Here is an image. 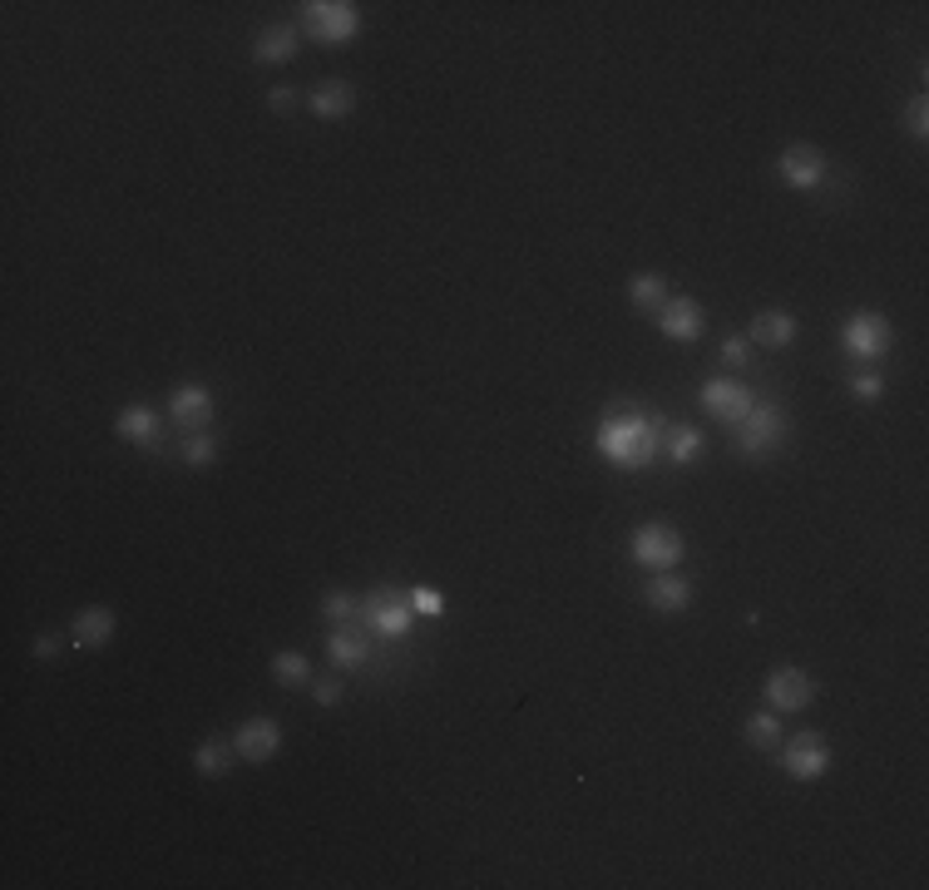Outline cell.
Segmentation results:
<instances>
[{"label": "cell", "instance_id": "cell-1", "mask_svg": "<svg viewBox=\"0 0 929 890\" xmlns=\"http://www.w3.org/2000/svg\"><path fill=\"white\" fill-rule=\"evenodd\" d=\"M599 455L623 471H643L662 455V420L643 411H619L599 426Z\"/></svg>", "mask_w": 929, "mask_h": 890}, {"label": "cell", "instance_id": "cell-2", "mask_svg": "<svg viewBox=\"0 0 929 890\" xmlns=\"http://www.w3.org/2000/svg\"><path fill=\"white\" fill-rule=\"evenodd\" d=\"M302 25H307V35L317 45H346L362 31V11L352 0H307L302 5Z\"/></svg>", "mask_w": 929, "mask_h": 890}, {"label": "cell", "instance_id": "cell-3", "mask_svg": "<svg viewBox=\"0 0 929 890\" xmlns=\"http://www.w3.org/2000/svg\"><path fill=\"white\" fill-rule=\"evenodd\" d=\"M841 346L860 366H876V362H885L890 346H895V327H890L880 312H855L851 322H845V332H841Z\"/></svg>", "mask_w": 929, "mask_h": 890}, {"label": "cell", "instance_id": "cell-4", "mask_svg": "<svg viewBox=\"0 0 929 890\" xmlns=\"http://www.w3.org/2000/svg\"><path fill=\"white\" fill-rule=\"evenodd\" d=\"M411 594L401 589H376L371 599L362 604V613L356 619L366 623V633H376V638H406L411 633Z\"/></svg>", "mask_w": 929, "mask_h": 890}, {"label": "cell", "instance_id": "cell-5", "mask_svg": "<svg viewBox=\"0 0 929 890\" xmlns=\"http://www.w3.org/2000/svg\"><path fill=\"white\" fill-rule=\"evenodd\" d=\"M786 416H781L771 401H751V411L737 420V451L742 455H767L771 446L786 440Z\"/></svg>", "mask_w": 929, "mask_h": 890}, {"label": "cell", "instance_id": "cell-6", "mask_svg": "<svg viewBox=\"0 0 929 890\" xmlns=\"http://www.w3.org/2000/svg\"><path fill=\"white\" fill-rule=\"evenodd\" d=\"M633 559H638L648 574H662V569L683 564V535H677L673 525H638V535H633Z\"/></svg>", "mask_w": 929, "mask_h": 890}, {"label": "cell", "instance_id": "cell-7", "mask_svg": "<svg viewBox=\"0 0 929 890\" xmlns=\"http://www.w3.org/2000/svg\"><path fill=\"white\" fill-rule=\"evenodd\" d=\"M781 767H786L796 782H816V777L831 772V747H826L821 732H796V737L781 747Z\"/></svg>", "mask_w": 929, "mask_h": 890}, {"label": "cell", "instance_id": "cell-8", "mask_svg": "<svg viewBox=\"0 0 929 890\" xmlns=\"http://www.w3.org/2000/svg\"><path fill=\"white\" fill-rule=\"evenodd\" d=\"M652 317H658V332L668 342H702V332H707V312L697 297H668Z\"/></svg>", "mask_w": 929, "mask_h": 890}, {"label": "cell", "instance_id": "cell-9", "mask_svg": "<svg viewBox=\"0 0 929 890\" xmlns=\"http://www.w3.org/2000/svg\"><path fill=\"white\" fill-rule=\"evenodd\" d=\"M767 703H771V712H806L816 703V683H811V673L806 668H777V673L767 678Z\"/></svg>", "mask_w": 929, "mask_h": 890}, {"label": "cell", "instance_id": "cell-10", "mask_svg": "<svg viewBox=\"0 0 929 890\" xmlns=\"http://www.w3.org/2000/svg\"><path fill=\"white\" fill-rule=\"evenodd\" d=\"M777 173H781V183L811 194V188H821L826 183V154L816 149V144H791V149L777 159Z\"/></svg>", "mask_w": 929, "mask_h": 890}, {"label": "cell", "instance_id": "cell-11", "mask_svg": "<svg viewBox=\"0 0 929 890\" xmlns=\"http://www.w3.org/2000/svg\"><path fill=\"white\" fill-rule=\"evenodd\" d=\"M169 416H173V426H179L183 436H193V430H208V420H213V391L198 387V381H183V387H173Z\"/></svg>", "mask_w": 929, "mask_h": 890}, {"label": "cell", "instance_id": "cell-12", "mask_svg": "<svg viewBox=\"0 0 929 890\" xmlns=\"http://www.w3.org/2000/svg\"><path fill=\"white\" fill-rule=\"evenodd\" d=\"M233 747H237V757H243V761H253V767H268V761L278 757V747H282V728L272 718H247L243 728H237Z\"/></svg>", "mask_w": 929, "mask_h": 890}, {"label": "cell", "instance_id": "cell-13", "mask_svg": "<svg viewBox=\"0 0 929 890\" xmlns=\"http://www.w3.org/2000/svg\"><path fill=\"white\" fill-rule=\"evenodd\" d=\"M751 401L757 397H751L742 381H732V376H717V381H707L702 387V406L712 411L717 420H726V426H737V420L751 411Z\"/></svg>", "mask_w": 929, "mask_h": 890}, {"label": "cell", "instance_id": "cell-14", "mask_svg": "<svg viewBox=\"0 0 929 890\" xmlns=\"http://www.w3.org/2000/svg\"><path fill=\"white\" fill-rule=\"evenodd\" d=\"M114 436L134 440V446H144V451H154V446H159V416H154L149 406H124L114 416Z\"/></svg>", "mask_w": 929, "mask_h": 890}, {"label": "cell", "instance_id": "cell-15", "mask_svg": "<svg viewBox=\"0 0 929 890\" xmlns=\"http://www.w3.org/2000/svg\"><path fill=\"white\" fill-rule=\"evenodd\" d=\"M687 599H693V584L683 580V574H673V569H662V574H652L648 580V604L662 613H683Z\"/></svg>", "mask_w": 929, "mask_h": 890}, {"label": "cell", "instance_id": "cell-16", "mask_svg": "<svg viewBox=\"0 0 929 890\" xmlns=\"http://www.w3.org/2000/svg\"><path fill=\"white\" fill-rule=\"evenodd\" d=\"M292 54H297V31H292V25H268V31L253 40L257 65H288Z\"/></svg>", "mask_w": 929, "mask_h": 890}, {"label": "cell", "instance_id": "cell-17", "mask_svg": "<svg viewBox=\"0 0 929 890\" xmlns=\"http://www.w3.org/2000/svg\"><path fill=\"white\" fill-rule=\"evenodd\" d=\"M109 638H114V613L109 609H85L70 623V644L75 648H105Z\"/></svg>", "mask_w": 929, "mask_h": 890}, {"label": "cell", "instance_id": "cell-18", "mask_svg": "<svg viewBox=\"0 0 929 890\" xmlns=\"http://www.w3.org/2000/svg\"><path fill=\"white\" fill-rule=\"evenodd\" d=\"M356 109V89L346 80H327V85L311 89V114L317 119H346Z\"/></svg>", "mask_w": 929, "mask_h": 890}, {"label": "cell", "instance_id": "cell-19", "mask_svg": "<svg viewBox=\"0 0 929 890\" xmlns=\"http://www.w3.org/2000/svg\"><path fill=\"white\" fill-rule=\"evenodd\" d=\"M751 342L771 346V352L791 346V342H796V317H791V312H761L757 322H751Z\"/></svg>", "mask_w": 929, "mask_h": 890}, {"label": "cell", "instance_id": "cell-20", "mask_svg": "<svg viewBox=\"0 0 929 890\" xmlns=\"http://www.w3.org/2000/svg\"><path fill=\"white\" fill-rule=\"evenodd\" d=\"M327 654H331V663L337 668H362L366 658H371V644H366V633H356V629H337L331 633V644H327Z\"/></svg>", "mask_w": 929, "mask_h": 890}, {"label": "cell", "instance_id": "cell-21", "mask_svg": "<svg viewBox=\"0 0 929 890\" xmlns=\"http://www.w3.org/2000/svg\"><path fill=\"white\" fill-rule=\"evenodd\" d=\"M233 757H237V747L228 737H208V742H198V752H193V767H198V777H228Z\"/></svg>", "mask_w": 929, "mask_h": 890}, {"label": "cell", "instance_id": "cell-22", "mask_svg": "<svg viewBox=\"0 0 929 890\" xmlns=\"http://www.w3.org/2000/svg\"><path fill=\"white\" fill-rule=\"evenodd\" d=\"M628 297L638 312H658L662 302H668V282H662V272H638V278L628 282Z\"/></svg>", "mask_w": 929, "mask_h": 890}, {"label": "cell", "instance_id": "cell-23", "mask_svg": "<svg viewBox=\"0 0 929 890\" xmlns=\"http://www.w3.org/2000/svg\"><path fill=\"white\" fill-rule=\"evenodd\" d=\"M747 742L757 752H777L781 747V712H751L747 718Z\"/></svg>", "mask_w": 929, "mask_h": 890}, {"label": "cell", "instance_id": "cell-24", "mask_svg": "<svg viewBox=\"0 0 929 890\" xmlns=\"http://www.w3.org/2000/svg\"><path fill=\"white\" fill-rule=\"evenodd\" d=\"M662 451L673 455L677 465H693L697 455H702V436H697L693 426H673L668 436H662Z\"/></svg>", "mask_w": 929, "mask_h": 890}, {"label": "cell", "instance_id": "cell-25", "mask_svg": "<svg viewBox=\"0 0 929 890\" xmlns=\"http://www.w3.org/2000/svg\"><path fill=\"white\" fill-rule=\"evenodd\" d=\"M272 678H278L282 687H302V683H311V663H307V654H292V648H282V654L272 658Z\"/></svg>", "mask_w": 929, "mask_h": 890}, {"label": "cell", "instance_id": "cell-26", "mask_svg": "<svg viewBox=\"0 0 929 890\" xmlns=\"http://www.w3.org/2000/svg\"><path fill=\"white\" fill-rule=\"evenodd\" d=\"M321 613H327L331 623H352L356 613H362V599H352V594H342V589H331L327 599H321Z\"/></svg>", "mask_w": 929, "mask_h": 890}, {"label": "cell", "instance_id": "cell-27", "mask_svg": "<svg viewBox=\"0 0 929 890\" xmlns=\"http://www.w3.org/2000/svg\"><path fill=\"white\" fill-rule=\"evenodd\" d=\"M218 455V440L208 436V430H193V436H183V461L188 465H208Z\"/></svg>", "mask_w": 929, "mask_h": 890}, {"label": "cell", "instance_id": "cell-28", "mask_svg": "<svg viewBox=\"0 0 929 890\" xmlns=\"http://www.w3.org/2000/svg\"><path fill=\"white\" fill-rule=\"evenodd\" d=\"M905 130L915 134V139H925V134H929V99L925 95H915L905 105Z\"/></svg>", "mask_w": 929, "mask_h": 890}, {"label": "cell", "instance_id": "cell-29", "mask_svg": "<svg viewBox=\"0 0 929 890\" xmlns=\"http://www.w3.org/2000/svg\"><path fill=\"white\" fill-rule=\"evenodd\" d=\"M411 609L426 613V619H440V613H445V594L440 589H411Z\"/></svg>", "mask_w": 929, "mask_h": 890}, {"label": "cell", "instance_id": "cell-30", "mask_svg": "<svg viewBox=\"0 0 929 890\" xmlns=\"http://www.w3.org/2000/svg\"><path fill=\"white\" fill-rule=\"evenodd\" d=\"M880 391H885V387H880V376H876V371H860V376L851 381V397H855V401H880Z\"/></svg>", "mask_w": 929, "mask_h": 890}, {"label": "cell", "instance_id": "cell-31", "mask_svg": "<svg viewBox=\"0 0 929 890\" xmlns=\"http://www.w3.org/2000/svg\"><path fill=\"white\" fill-rule=\"evenodd\" d=\"M311 697H317L321 708H337V703H342V683H337V678H317V683H311Z\"/></svg>", "mask_w": 929, "mask_h": 890}, {"label": "cell", "instance_id": "cell-32", "mask_svg": "<svg viewBox=\"0 0 929 890\" xmlns=\"http://www.w3.org/2000/svg\"><path fill=\"white\" fill-rule=\"evenodd\" d=\"M722 356H726V366H747L751 362V342H747V337H726Z\"/></svg>", "mask_w": 929, "mask_h": 890}, {"label": "cell", "instance_id": "cell-33", "mask_svg": "<svg viewBox=\"0 0 929 890\" xmlns=\"http://www.w3.org/2000/svg\"><path fill=\"white\" fill-rule=\"evenodd\" d=\"M268 105H272V109H278V114H288V109H292V105H297V89H292V85H272V95H268Z\"/></svg>", "mask_w": 929, "mask_h": 890}, {"label": "cell", "instance_id": "cell-34", "mask_svg": "<svg viewBox=\"0 0 929 890\" xmlns=\"http://www.w3.org/2000/svg\"><path fill=\"white\" fill-rule=\"evenodd\" d=\"M30 648H35V658H54V654H60V638H54V633H40Z\"/></svg>", "mask_w": 929, "mask_h": 890}]
</instances>
